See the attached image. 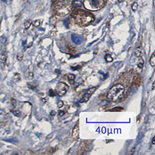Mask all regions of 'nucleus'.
Returning <instances> with one entry per match:
<instances>
[{
    "mask_svg": "<svg viewBox=\"0 0 155 155\" xmlns=\"http://www.w3.org/2000/svg\"><path fill=\"white\" fill-rule=\"evenodd\" d=\"M138 3H137V2H134L131 6L132 9H133L134 11H135V10H137V8H138Z\"/></svg>",
    "mask_w": 155,
    "mask_h": 155,
    "instance_id": "obj_23",
    "label": "nucleus"
},
{
    "mask_svg": "<svg viewBox=\"0 0 155 155\" xmlns=\"http://www.w3.org/2000/svg\"><path fill=\"white\" fill-rule=\"evenodd\" d=\"M32 23H33V22H32L31 20H28L27 21H26V22L24 23V28H25V29H26V30L28 29V28H30V27L31 26Z\"/></svg>",
    "mask_w": 155,
    "mask_h": 155,
    "instance_id": "obj_16",
    "label": "nucleus"
},
{
    "mask_svg": "<svg viewBox=\"0 0 155 155\" xmlns=\"http://www.w3.org/2000/svg\"><path fill=\"white\" fill-rule=\"evenodd\" d=\"M67 78H68V80L70 83H72V82H73L74 79H75V76L73 74H69L68 76H67Z\"/></svg>",
    "mask_w": 155,
    "mask_h": 155,
    "instance_id": "obj_21",
    "label": "nucleus"
},
{
    "mask_svg": "<svg viewBox=\"0 0 155 155\" xmlns=\"http://www.w3.org/2000/svg\"><path fill=\"white\" fill-rule=\"evenodd\" d=\"M68 49H69V51L70 52V53H74L76 52V51H77V49H76V48L75 47H74V46H73L72 45H69L68 46Z\"/></svg>",
    "mask_w": 155,
    "mask_h": 155,
    "instance_id": "obj_18",
    "label": "nucleus"
},
{
    "mask_svg": "<svg viewBox=\"0 0 155 155\" xmlns=\"http://www.w3.org/2000/svg\"><path fill=\"white\" fill-rule=\"evenodd\" d=\"M142 77L140 74H137L134 75L133 79V84L135 85H140L142 84Z\"/></svg>",
    "mask_w": 155,
    "mask_h": 155,
    "instance_id": "obj_10",
    "label": "nucleus"
},
{
    "mask_svg": "<svg viewBox=\"0 0 155 155\" xmlns=\"http://www.w3.org/2000/svg\"><path fill=\"white\" fill-rule=\"evenodd\" d=\"M155 82H154V83H153V88H152L153 90H155Z\"/></svg>",
    "mask_w": 155,
    "mask_h": 155,
    "instance_id": "obj_32",
    "label": "nucleus"
},
{
    "mask_svg": "<svg viewBox=\"0 0 155 155\" xmlns=\"http://www.w3.org/2000/svg\"><path fill=\"white\" fill-rule=\"evenodd\" d=\"M5 141H6V142H17V141L15 140V139H8V140H5Z\"/></svg>",
    "mask_w": 155,
    "mask_h": 155,
    "instance_id": "obj_27",
    "label": "nucleus"
},
{
    "mask_svg": "<svg viewBox=\"0 0 155 155\" xmlns=\"http://www.w3.org/2000/svg\"><path fill=\"white\" fill-rule=\"evenodd\" d=\"M6 59L7 57L6 55L5 54H2L1 55V56H0V62H1V63L4 64L6 61Z\"/></svg>",
    "mask_w": 155,
    "mask_h": 155,
    "instance_id": "obj_17",
    "label": "nucleus"
},
{
    "mask_svg": "<svg viewBox=\"0 0 155 155\" xmlns=\"http://www.w3.org/2000/svg\"><path fill=\"white\" fill-rule=\"evenodd\" d=\"M95 90L96 87H92V88H91L88 89V90H87V91L85 92V93L84 94L83 98L81 99L80 102L81 103L87 102L89 100V99H90V98L91 97L92 94L95 92Z\"/></svg>",
    "mask_w": 155,
    "mask_h": 155,
    "instance_id": "obj_7",
    "label": "nucleus"
},
{
    "mask_svg": "<svg viewBox=\"0 0 155 155\" xmlns=\"http://www.w3.org/2000/svg\"><path fill=\"white\" fill-rule=\"evenodd\" d=\"M56 92H55V91H53L52 90H50L49 91V95L51 97H53V96L56 95Z\"/></svg>",
    "mask_w": 155,
    "mask_h": 155,
    "instance_id": "obj_24",
    "label": "nucleus"
},
{
    "mask_svg": "<svg viewBox=\"0 0 155 155\" xmlns=\"http://www.w3.org/2000/svg\"><path fill=\"white\" fill-rule=\"evenodd\" d=\"M152 144H153V145H155V137H153V138H152Z\"/></svg>",
    "mask_w": 155,
    "mask_h": 155,
    "instance_id": "obj_31",
    "label": "nucleus"
},
{
    "mask_svg": "<svg viewBox=\"0 0 155 155\" xmlns=\"http://www.w3.org/2000/svg\"><path fill=\"white\" fill-rule=\"evenodd\" d=\"M88 14L89 13H86L84 12L77 14L76 16V20L77 23L84 26H87L93 22L94 20V17Z\"/></svg>",
    "mask_w": 155,
    "mask_h": 155,
    "instance_id": "obj_2",
    "label": "nucleus"
},
{
    "mask_svg": "<svg viewBox=\"0 0 155 155\" xmlns=\"http://www.w3.org/2000/svg\"><path fill=\"white\" fill-rule=\"evenodd\" d=\"M154 6H155V0H154Z\"/></svg>",
    "mask_w": 155,
    "mask_h": 155,
    "instance_id": "obj_33",
    "label": "nucleus"
},
{
    "mask_svg": "<svg viewBox=\"0 0 155 155\" xmlns=\"http://www.w3.org/2000/svg\"><path fill=\"white\" fill-rule=\"evenodd\" d=\"M124 92L125 88L123 85L121 84H117L110 88L109 91L108 92L107 97L112 102H118L124 96Z\"/></svg>",
    "mask_w": 155,
    "mask_h": 155,
    "instance_id": "obj_1",
    "label": "nucleus"
},
{
    "mask_svg": "<svg viewBox=\"0 0 155 155\" xmlns=\"http://www.w3.org/2000/svg\"><path fill=\"white\" fill-rule=\"evenodd\" d=\"M150 64L152 67H154L155 66V52L152 53V56L150 59Z\"/></svg>",
    "mask_w": 155,
    "mask_h": 155,
    "instance_id": "obj_15",
    "label": "nucleus"
},
{
    "mask_svg": "<svg viewBox=\"0 0 155 155\" xmlns=\"http://www.w3.org/2000/svg\"><path fill=\"white\" fill-rule=\"evenodd\" d=\"M79 123H77V124H76V126H74V127L73 128L72 131V138L76 140V139H77L78 137V135H79Z\"/></svg>",
    "mask_w": 155,
    "mask_h": 155,
    "instance_id": "obj_9",
    "label": "nucleus"
},
{
    "mask_svg": "<svg viewBox=\"0 0 155 155\" xmlns=\"http://www.w3.org/2000/svg\"><path fill=\"white\" fill-rule=\"evenodd\" d=\"M71 38L72 41L76 45H80L83 42V39L81 37L76 34H72L71 35Z\"/></svg>",
    "mask_w": 155,
    "mask_h": 155,
    "instance_id": "obj_8",
    "label": "nucleus"
},
{
    "mask_svg": "<svg viewBox=\"0 0 155 155\" xmlns=\"http://www.w3.org/2000/svg\"><path fill=\"white\" fill-rule=\"evenodd\" d=\"M32 23L33 24L34 26L38 27L41 24V21H40V20H35V21H34V22Z\"/></svg>",
    "mask_w": 155,
    "mask_h": 155,
    "instance_id": "obj_22",
    "label": "nucleus"
},
{
    "mask_svg": "<svg viewBox=\"0 0 155 155\" xmlns=\"http://www.w3.org/2000/svg\"><path fill=\"white\" fill-rule=\"evenodd\" d=\"M119 1H122V0H119Z\"/></svg>",
    "mask_w": 155,
    "mask_h": 155,
    "instance_id": "obj_34",
    "label": "nucleus"
},
{
    "mask_svg": "<svg viewBox=\"0 0 155 155\" xmlns=\"http://www.w3.org/2000/svg\"><path fill=\"white\" fill-rule=\"evenodd\" d=\"M71 7L69 5H66V3H61L60 4L58 5L56 8V10L58 15L62 16L66 15L70 12Z\"/></svg>",
    "mask_w": 155,
    "mask_h": 155,
    "instance_id": "obj_5",
    "label": "nucleus"
},
{
    "mask_svg": "<svg viewBox=\"0 0 155 155\" xmlns=\"http://www.w3.org/2000/svg\"><path fill=\"white\" fill-rule=\"evenodd\" d=\"M134 55H135V56L138 57V58L141 56L142 55V47H140L137 48L136 49V50H135V51Z\"/></svg>",
    "mask_w": 155,
    "mask_h": 155,
    "instance_id": "obj_12",
    "label": "nucleus"
},
{
    "mask_svg": "<svg viewBox=\"0 0 155 155\" xmlns=\"http://www.w3.org/2000/svg\"><path fill=\"white\" fill-rule=\"evenodd\" d=\"M25 77L28 80H31L34 77V74L32 71L30 70H27L26 71V73H25Z\"/></svg>",
    "mask_w": 155,
    "mask_h": 155,
    "instance_id": "obj_13",
    "label": "nucleus"
},
{
    "mask_svg": "<svg viewBox=\"0 0 155 155\" xmlns=\"http://www.w3.org/2000/svg\"><path fill=\"white\" fill-rule=\"evenodd\" d=\"M105 60H106V61L108 62H112L113 60V58H112V57L111 56V55L109 54H107L105 55Z\"/></svg>",
    "mask_w": 155,
    "mask_h": 155,
    "instance_id": "obj_19",
    "label": "nucleus"
},
{
    "mask_svg": "<svg viewBox=\"0 0 155 155\" xmlns=\"http://www.w3.org/2000/svg\"><path fill=\"white\" fill-rule=\"evenodd\" d=\"M83 1V0H74L72 2V6L74 8H78V7L81 6Z\"/></svg>",
    "mask_w": 155,
    "mask_h": 155,
    "instance_id": "obj_11",
    "label": "nucleus"
},
{
    "mask_svg": "<svg viewBox=\"0 0 155 155\" xmlns=\"http://www.w3.org/2000/svg\"><path fill=\"white\" fill-rule=\"evenodd\" d=\"M90 148V141H83L80 144L78 150V155L84 154Z\"/></svg>",
    "mask_w": 155,
    "mask_h": 155,
    "instance_id": "obj_6",
    "label": "nucleus"
},
{
    "mask_svg": "<svg viewBox=\"0 0 155 155\" xmlns=\"http://www.w3.org/2000/svg\"><path fill=\"white\" fill-rule=\"evenodd\" d=\"M123 110V108H122V107H116V108L112 109L109 110H108V111L109 112H120Z\"/></svg>",
    "mask_w": 155,
    "mask_h": 155,
    "instance_id": "obj_20",
    "label": "nucleus"
},
{
    "mask_svg": "<svg viewBox=\"0 0 155 155\" xmlns=\"http://www.w3.org/2000/svg\"><path fill=\"white\" fill-rule=\"evenodd\" d=\"M104 5L103 0H85L84 6L87 9L97 10L102 8Z\"/></svg>",
    "mask_w": 155,
    "mask_h": 155,
    "instance_id": "obj_3",
    "label": "nucleus"
},
{
    "mask_svg": "<svg viewBox=\"0 0 155 155\" xmlns=\"http://www.w3.org/2000/svg\"><path fill=\"white\" fill-rule=\"evenodd\" d=\"M69 87L65 83H62V82H60L58 84L56 85V87H55V91L56 92V94L59 95L60 97H62L64 95H65L66 93L69 90Z\"/></svg>",
    "mask_w": 155,
    "mask_h": 155,
    "instance_id": "obj_4",
    "label": "nucleus"
},
{
    "mask_svg": "<svg viewBox=\"0 0 155 155\" xmlns=\"http://www.w3.org/2000/svg\"><path fill=\"white\" fill-rule=\"evenodd\" d=\"M12 113H13L14 115L16 116H17V117L20 116V115H21L20 112L19 111V110H16V111H14V112H12Z\"/></svg>",
    "mask_w": 155,
    "mask_h": 155,
    "instance_id": "obj_25",
    "label": "nucleus"
},
{
    "mask_svg": "<svg viewBox=\"0 0 155 155\" xmlns=\"http://www.w3.org/2000/svg\"><path fill=\"white\" fill-rule=\"evenodd\" d=\"M9 1H13V0H9Z\"/></svg>",
    "mask_w": 155,
    "mask_h": 155,
    "instance_id": "obj_35",
    "label": "nucleus"
},
{
    "mask_svg": "<svg viewBox=\"0 0 155 155\" xmlns=\"http://www.w3.org/2000/svg\"><path fill=\"white\" fill-rule=\"evenodd\" d=\"M55 115H56V112H55V111H52L51 112V116H55Z\"/></svg>",
    "mask_w": 155,
    "mask_h": 155,
    "instance_id": "obj_29",
    "label": "nucleus"
},
{
    "mask_svg": "<svg viewBox=\"0 0 155 155\" xmlns=\"http://www.w3.org/2000/svg\"><path fill=\"white\" fill-rule=\"evenodd\" d=\"M63 102H62V101H60V102H59L58 103V106L59 108H62V107L63 106Z\"/></svg>",
    "mask_w": 155,
    "mask_h": 155,
    "instance_id": "obj_28",
    "label": "nucleus"
},
{
    "mask_svg": "<svg viewBox=\"0 0 155 155\" xmlns=\"http://www.w3.org/2000/svg\"><path fill=\"white\" fill-rule=\"evenodd\" d=\"M64 114H65V112L60 111V112H59V116H63V115H64Z\"/></svg>",
    "mask_w": 155,
    "mask_h": 155,
    "instance_id": "obj_30",
    "label": "nucleus"
},
{
    "mask_svg": "<svg viewBox=\"0 0 155 155\" xmlns=\"http://www.w3.org/2000/svg\"><path fill=\"white\" fill-rule=\"evenodd\" d=\"M144 61L143 59H142L141 57H139L138 63H137L138 67L140 69H142V67H143V66H144Z\"/></svg>",
    "mask_w": 155,
    "mask_h": 155,
    "instance_id": "obj_14",
    "label": "nucleus"
},
{
    "mask_svg": "<svg viewBox=\"0 0 155 155\" xmlns=\"http://www.w3.org/2000/svg\"><path fill=\"white\" fill-rule=\"evenodd\" d=\"M69 24V19H65V20H64V25L66 27H68Z\"/></svg>",
    "mask_w": 155,
    "mask_h": 155,
    "instance_id": "obj_26",
    "label": "nucleus"
}]
</instances>
